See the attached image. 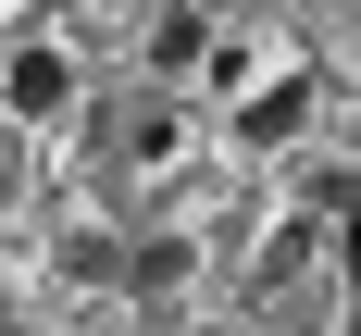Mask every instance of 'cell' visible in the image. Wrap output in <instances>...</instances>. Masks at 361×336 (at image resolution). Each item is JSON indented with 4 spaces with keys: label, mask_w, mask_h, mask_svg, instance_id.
Here are the masks:
<instances>
[{
    "label": "cell",
    "mask_w": 361,
    "mask_h": 336,
    "mask_svg": "<svg viewBox=\"0 0 361 336\" xmlns=\"http://www.w3.org/2000/svg\"><path fill=\"white\" fill-rule=\"evenodd\" d=\"M0 112H13V125H50V112H75V50H50V37H13V50H0Z\"/></svg>",
    "instance_id": "6da1fadb"
},
{
    "label": "cell",
    "mask_w": 361,
    "mask_h": 336,
    "mask_svg": "<svg viewBox=\"0 0 361 336\" xmlns=\"http://www.w3.org/2000/svg\"><path fill=\"white\" fill-rule=\"evenodd\" d=\"M299 125H312V75H274V87H250V100H237V137H250V149L299 137Z\"/></svg>",
    "instance_id": "7a4b0ae2"
},
{
    "label": "cell",
    "mask_w": 361,
    "mask_h": 336,
    "mask_svg": "<svg viewBox=\"0 0 361 336\" xmlns=\"http://www.w3.org/2000/svg\"><path fill=\"white\" fill-rule=\"evenodd\" d=\"M200 50H212V37H200V13H162V37H149V63H162V75H187Z\"/></svg>",
    "instance_id": "3957f363"
},
{
    "label": "cell",
    "mask_w": 361,
    "mask_h": 336,
    "mask_svg": "<svg viewBox=\"0 0 361 336\" xmlns=\"http://www.w3.org/2000/svg\"><path fill=\"white\" fill-rule=\"evenodd\" d=\"M336 261H349V287H361V212H349V237H336Z\"/></svg>",
    "instance_id": "277c9868"
},
{
    "label": "cell",
    "mask_w": 361,
    "mask_h": 336,
    "mask_svg": "<svg viewBox=\"0 0 361 336\" xmlns=\"http://www.w3.org/2000/svg\"><path fill=\"white\" fill-rule=\"evenodd\" d=\"M0 336H37V324H25V311H0Z\"/></svg>",
    "instance_id": "5b68a950"
},
{
    "label": "cell",
    "mask_w": 361,
    "mask_h": 336,
    "mask_svg": "<svg viewBox=\"0 0 361 336\" xmlns=\"http://www.w3.org/2000/svg\"><path fill=\"white\" fill-rule=\"evenodd\" d=\"M349 336H361V311H349Z\"/></svg>",
    "instance_id": "8992f818"
}]
</instances>
